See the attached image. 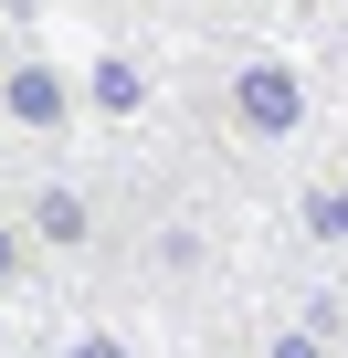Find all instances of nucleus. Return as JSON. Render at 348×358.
Instances as JSON below:
<instances>
[{"mask_svg": "<svg viewBox=\"0 0 348 358\" xmlns=\"http://www.w3.org/2000/svg\"><path fill=\"white\" fill-rule=\"evenodd\" d=\"M264 358H327V327H306V316H295V327H274V337H264Z\"/></svg>", "mask_w": 348, "mask_h": 358, "instance_id": "nucleus-7", "label": "nucleus"}, {"mask_svg": "<svg viewBox=\"0 0 348 358\" xmlns=\"http://www.w3.org/2000/svg\"><path fill=\"white\" fill-rule=\"evenodd\" d=\"M0 116H11L22 137H64V127H74V74H64L43 43H22L11 64H0Z\"/></svg>", "mask_w": 348, "mask_h": 358, "instance_id": "nucleus-2", "label": "nucleus"}, {"mask_svg": "<svg viewBox=\"0 0 348 358\" xmlns=\"http://www.w3.org/2000/svg\"><path fill=\"white\" fill-rule=\"evenodd\" d=\"M53 358H137V348H127L116 327H95V316H85V327H64V348H53Z\"/></svg>", "mask_w": 348, "mask_h": 358, "instance_id": "nucleus-6", "label": "nucleus"}, {"mask_svg": "<svg viewBox=\"0 0 348 358\" xmlns=\"http://www.w3.org/2000/svg\"><path fill=\"white\" fill-rule=\"evenodd\" d=\"M32 253H43V243H32V222H0V285H11Z\"/></svg>", "mask_w": 348, "mask_h": 358, "instance_id": "nucleus-8", "label": "nucleus"}, {"mask_svg": "<svg viewBox=\"0 0 348 358\" xmlns=\"http://www.w3.org/2000/svg\"><path fill=\"white\" fill-rule=\"evenodd\" d=\"M295 222H306V243H327V253H348V179H316V190L295 201Z\"/></svg>", "mask_w": 348, "mask_h": 358, "instance_id": "nucleus-4", "label": "nucleus"}, {"mask_svg": "<svg viewBox=\"0 0 348 358\" xmlns=\"http://www.w3.org/2000/svg\"><path fill=\"white\" fill-rule=\"evenodd\" d=\"M11 53H22V32H11V11H0V64H11Z\"/></svg>", "mask_w": 348, "mask_h": 358, "instance_id": "nucleus-9", "label": "nucleus"}, {"mask_svg": "<svg viewBox=\"0 0 348 358\" xmlns=\"http://www.w3.org/2000/svg\"><path fill=\"white\" fill-rule=\"evenodd\" d=\"M22 222H32V243H43V253H85V243H95L85 190H32V211H22Z\"/></svg>", "mask_w": 348, "mask_h": 358, "instance_id": "nucleus-3", "label": "nucleus"}, {"mask_svg": "<svg viewBox=\"0 0 348 358\" xmlns=\"http://www.w3.org/2000/svg\"><path fill=\"white\" fill-rule=\"evenodd\" d=\"M222 116H232L243 148H285V137H306V64H285V53H232V74H222Z\"/></svg>", "mask_w": 348, "mask_h": 358, "instance_id": "nucleus-1", "label": "nucleus"}, {"mask_svg": "<svg viewBox=\"0 0 348 358\" xmlns=\"http://www.w3.org/2000/svg\"><path fill=\"white\" fill-rule=\"evenodd\" d=\"M85 95H95V116H137V106H148V74H137V64H127V53H106V64H95V85H85Z\"/></svg>", "mask_w": 348, "mask_h": 358, "instance_id": "nucleus-5", "label": "nucleus"}]
</instances>
